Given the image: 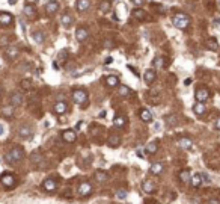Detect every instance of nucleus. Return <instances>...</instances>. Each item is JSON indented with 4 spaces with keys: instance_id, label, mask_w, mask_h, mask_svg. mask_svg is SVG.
Returning <instances> with one entry per match:
<instances>
[{
    "instance_id": "1",
    "label": "nucleus",
    "mask_w": 220,
    "mask_h": 204,
    "mask_svg": "<svg viewBox=\"0 0 220 204\" xmlns=\"http://www.w3.org/2000/svg\"><path fill=\"white\" fill-rule=\"evenodd\" d=\"M23 156H24V151L20 148V147H12V148L6 153V160H8V163L15 165V163H18L20 160L23 159Z\"/></svg>"
},
{
    "instance_id": "2",
    "label": "nucleus",
    "mask_w": 220,
    "mask_h": 204,
    "mask_svg": "<svg viewBox=\"0 0 220 204\" xmlns=\"http://www.w3.org/2000/svg\"><path fill=\"white\" fill-rule=\"evenodd\" d=\"M172 23L176 29H187L188 24H190V17L184 12H178L172 17Z\"/></svg>"
},
{
    "instance_id": "3",
    "label": "nucleus",
    "mask_w": 220,
    "mask_h": 204,
    "mask_svg": "<svg viewBox=\"0 0 220 204\" xmlns=\"http://www.w3.org/2000/svg\"><path fill=\"white\" fill-rule=\"evenodd\" d=\"M73 100L75 104H85L88 101V92L83 89H75L73 92Z\"/></svg>"
},
{
    "instance_id": "4",
    "label": "nucleus",
    "mask_w": 220,
    "mask_h": 204,
    "mask_svg": "<svg viewBox=\"0 0 220 204\" xmlns=\"http://www.w3.org/2000/svg\"><path fill=\"white\" fill-rule=\"evenodd\" d=\"M195 97H196V101L198 103H205L208 98H210V91L207 88H198L196 92H195Z\"/></svg>"
},
{
    "instance_id": "5",
    "label": "nucleus",
    "mask_w": 220,
    "mask_h": 204,
    "mask_svg": "<svg viewBox=\"0 0 220 204\" xmlns=\"http://www.w3.org/2000/svg\"><path fill=\"white\" fill-rule=\"evenodd\" d=\"M91 192H92L91 183H88V182H82V183L78 185L77 194H78L80 197H88V195H91Z\"/></svg>"
},
{
    "instance_id": "6",
    "label": "nucleus",
    "mask_w": 220,
    "mask_h": 204,
    "mask_svg": "<svg viewBox=\"0 0 220 204\" xmlns=\"http://www.w3.org/2000/svg\"><path fill=\"white\" fill-rule=\"evenodd\" d=\"M0 182H2V185L5 186V187H8V189H11V187L15 186V178H14V175H11V174H3V175L0 177Z\"/></svg>"
},
{
    "instance_id": "7",
    "label": "nucleus",
    "mask_w": 220,
    "mask_h": 204,
    "mask_svg": "<svg viewBox=\"0 0 220 204\" xmlns=\"http://www.w3.org/2000/svg\"><path fill=\"white\" fill-rule=\"evenodd\" d=\"M18 53H20L18 47L9 45V47H6V50H5V57H6L8 61H14V59L18 56Z\"/></svg>"
},
{
    "instance_id": "8",
    "label": "nucleus",
    "mask_w": 220,
    "mask_h": 204,
    "mask_svg": "<svg viewBox=\"0 0 220 204\" xmlns=\"http://www.w3.org/2000/svg\"><path fill=\"white\" fill-rule=\"evenodd\" d=\"M107 144H109L110 148H118L121 145V136L116 135V133H112L107 139Z\"/></svg>"
},
{
    "instance_id": "9",
    "label": "nucleus",
    "mask_w": 220,
    "mask_h": 204,
    "mask_svg": "<svg viewBox=\"0 0 220 204\" xmlns=\"http://www.w3.org/2000/svg\"><path fill=\"white\" fill-rule=\"evenodd\" d=\"M18 135H20V138H23V139H30L32 135H33V130L29 126H21L18 129Z\"/></svg>"
},
{
    "instance_id": "10",
    "label": "nucleus",
    "mask_w": 220,
    "mask_h": 204,
    "mask_svg": "<svg viewBox=\"0 0 220 204\" xmlns=\"http://www.w3.org/2000/svg\"><path fill=\"white\" fill-rule=\"evenodd\" d=\"M62 138H63V141H66V142H74V141L77 139V133H75V130H73V129L63 130V131H62Z\"/></svg>"
},
{
    "instance_id": "11",
    "label": "nucleus",
    "mask_w": 220,
    "mask_h": 204,
    "mask_svg": "<svg viewBox=\"0 0 220 204\" xmlns=\"http://www.w3.org/2000/svg\"><path fill=\"white\" fill-rule=\"evenodd\" d=\"M89 37V32H88V29H85V27H78L77 30H75V39L78 41V42H83V41H86Z\"/></svg>"
},
{
    "instance_id": "12",
    "label": "nucleus",
    "mask_w": 220,
    "mask_h": 204,
    "mask_svg": "<svg viewBox=\"0 0 220 204\" xmlns=\"http://www.w3.org/2000/svg\"><path fill=\"white\" fill-rule=\"evenodd\" d=\"M9 101H11V106L15 108V106H20L23 103V95L20 92H12L11 97H9Z\"/></svg>"
},
{
    "instance_id": "13",
    "label": "nucleus",
    "mask_w": 220,
    "mask_h": 204,
    "mask_svg": "<svg viewBox=\"0 0 220 204\" xmlns=\"http://www.w3.org/2000/svg\"><path fill=\"white\" fill-rule=\"evenodd\" d=\"M66 109H68V106H66L65 101H57L55 106H53V111H55V113H57V115H63V113L66 112Z\"/></svg>"
},
{
    "instance_id": "14",
    "label": "nucleus",
    "mask_w": 220,
    "mask_h": 204,
    "mask_svg": "<svg viewBox=\"0 0 220 204\" xmlns=\"http://www.w3.org/2000/svg\"><path fill=\"white\" fill-rule=\"evenodd\" d=\"M42 187H44L47 192H53V190H56V187H57V183H56L53 178H47V180H44Z\"/></svg>"
},
{
    "instance_id": "15",
    "label": "nucleus",
    "mask_w": 220,
    "mask_h": 204,
    "mask_svg": "<svg viewBox=\"0 0 220 204\" xmlns=\"http://www.w3.org/2000/svg\"><path fill=\"white\" fill-rule=\"evenodd\" d=\"M45 11L48 12V14H55L59 11V3L56 2V0H50V2H47V5H45Z\"/></svg>"
},
{
    "instance_id": "16",
    "label": "nucleus",
    "mask_w": 220,
    "mask_h": 204,
    "mask_svg": "<svg viewBox=\"0 0 220 204\" xmlns=\"http://www.w3.org/2000/svg\"><path fill=\"white\" fill-rule=\"evenodd\" d=\"M12 21H14V17L11 14H6V12L0 14V24L2 26H9V24H12Z\"/></svg>"
},
{
    "instance_id": "17",
    "label": "nucleus",
    "mask_w": 220,
    "mask_h": 204,
    "mask_svg": "<svg viewBox=\"0 0 220 204\" xmlns=\"http://www.w3.org/2000/svg\"><path fill=\"white\" fill-rule=\"evenodd\" d=\"M143 80H145L146 85H151V83L155 80V71H154V70H146V71L143 73Z\"/></svg>"
},
{
    "instance_id": "18",
    "label": "nucleus",
    "mask_w": 220,
    "mask_h": 204,
    "mask_svg": "<svg viewBox=\"0 0 220 204\" xmlns=\"http://www.w3.org/2000/svg\"><path fill=\"white\" fill-rule=\"evenodd\" d=\"M89 0H77L75 2V8H77V11L78 12H83V11H86V9H89Z\"/></svg>"
},
{
    "instance_id": "19",
    "label": "nucleus",
    "mask_w": 220,
    "mask_h": 204,
    "mask_svg": "<svg viewBox=\"0 0 220 204\" xmlns=\"http://www.w3.org/2000/svg\"><path fill=\"white\" fill-rule=\"evenodd\" d=\"M133 17L136 20H139V21H143V20H146V12L142 8H136L133 11Z\"/></svg>"
},
{
    "instance_id": "20",
    "label": "nucleus",
    "mask_w": 220,
    "mask_h": 204,
    "mask_svg": "<svg viewBox=\"0 0 220 204\" xmlns=\"http://www.w3.org/2000/svg\"><path fill=\"white\" fill-rule=\"evenodd\" d=\"M93 177H95V180H97V182H100V183H103V182H107V178H109L107 172H106V171H101V169H100V171H97Z\"/></svg>"
},
{
    "instance_id": "21",
    "label": "nucleus",
    "mask_w": 220,
    "mask_h": 204,
    "mask_svg": "<svg viewBox=\"0 0 220 204\" xmlns=\"http://www.w3.org/2000/svg\"><path fill=\"white\" fill-rule=\"evenodd\" d=\"M149 172L154 174V175L161 174V172H163V165H161V163H152V165L149 167Z\"/></svg>"
},
{
    "instance_id": "22",
    "label": "nucleus",
    "mask_w": 220,
    "mask_h": 204,
    "mask_svg": "<svg viewBox=\"0 0 220 204\" xmlns=\"http://www.w3.org/2000/svg\"><path fill=\"white\" fill-rule=\"evenodd\" d=\"M35 14H36L35 6H32V5H26V6H24V15H26V17L33 18V17H35Z\"/></svg>"
},
{
    "instance_id": "23",
    "label": "nucleus",
    "mask_w": 220,
    "mask_h": 204,
    "mask_svg": "<svg viewBox=\"0 0 220 204\" xmlns=\"http://www.w3.org/2000/svg\"><path fill=\"white\" fill-rule=\"evenodd\" d=\"M178 144H180V147H181V148H185V150H190L192 148V145H193L192 139H188V138H180Z\"/></svg>"
},
{
    "instance_id": "24",
    "label": "nucleus",
    "mask_w": 220,
    "mask_h": 204,
    "mask_svg": "<svg viewBox=\"0 0 220 204\" xmlns=\"http://www.w3.org/2000/svg\"><path fill=\"white\" fill-rule=\"evenodd\" d=\"M207 47L211 50V52H217L219 50V42L216 41V38H210L207 41Z\"/></svg>"
},
{
    "instance_id": "25",
    "label": "nucleus",
    "mask_w": 220,
    "mask_h": 204,
    "mask_svg": "<svg viewBox=\"0 0 220 204\" xmlns=\"http://www.w3.org/2000/svg\"><path fill=\"white\" fill-rule=\"evenodd\" d=\"M106 82L110 88H115V86H119V79L116 76H107L106 77Z\"/></svg>"
},
{
    "instance_id": "26",
    "label": "nucleus",
    "mask_w": 220,
    "mask_h": 204,
    "mask_svg": "<svg viewBox=\"0 0 220 204\" xmlns=\"http://www.w3.org/2000/svg\"><path fill=\"white\" fill-rule=\"evenodd\" d=\"M125 123H127V118L125 116H121V115H118L115 120H113V124H115V127H124L125 126Z\"/></svg>"
},
{
    "instance_id": "27",
    "label": "nucleus",
    "mask_w": 220,
    "mask_h": 204,
    "mask_svg": "<svg viewBox=\"0 0 220 204\" xmlns=\"http://www.w3.org/2000/svg\"><path fill=\"white\" fill-rule=\"evenodd\" d=\"M190 183H192L193 187H199V186L202 185V175L201 174H195V175L190 178Z\"/></svg>"
},
{
    "instance_id": "28",
    "label": "nucleus",
    "mask_w": 220,
    "mask_h": 204,
    "mask_svg": "<svg viewBox=\"0 0 220 204\" xmlns=\"http://www.w3.org/2000/svg\"><path fill=\"white\" fill-rule=\"evenodd\" d=\"M157 150H158V145H157V142H149L146 147H145V151H146V154H155V153H157Z\"/></svg>"
},
{
    "instance_id": "29",
    "label": "nucleus",
    "mask_w": 220,
    "mask_h": 204,
    "mask_svg": "<svg viewBox=\"0 0 220 204\" xmlns=\"http://www.w3.org/2000/svg\"><path fill=\"white\" fill-rule=\"evenodd\" d=\"M142 187H143V190H145L146 194H152V192L155 190V186H154V183H152V182H149V180L143 182Z\"/></svg>"
},
{
    "instance_id": "30",
    "label": "nucleus",
    "mask_w": 220,
    "mask_h": 204,
    "mask_svg": "<svg viewBox=\"0 0 220 204\" xmlns=\"http://www.w3.org/2000/svg\"><path fill=\"white\" fill-rule=\"evenodd\" d=\"M190 178H192V175H190V171H188V169H183V171L180 172V180H181V182L188 183Z\"/></svg>"
},
{
    "instance_id": "31",
    "label": "nucleus",
    "mask_w": 220,
    "mask_h": 204,
    "mask_svg": "<svg viewBox=\"0 0 220 204\" xmlns=\"http://www.w3.org/2000/svg\"><path fill=\"white\" fill-rule=\"evenodd\" d=\"M140 118H142V121H145V123H151V121H152V113L148 111V109H143V111L140 112Z\"/></svg>"
},
{
    "instance_id": "32",
    "label": "nucleus",
    "mask_w": 220,
    "mask_h": 204,
    "mask_svg": "<svg viewBox=\"0 0 220 204\" xmlns=\"http://www.w3.org/2000/svg\"><path fill=\"white\" fill-rule=\"evenodd\" d=\"M32 163H33L35 167L41 168L42 167V156H39L38 153H33V154H32Z\"/></svg>"
},
{
    "instance_id": "33",
    "label": "nucleus",
    "mask_w": 220,
    "mask_h": 204,
    "mask_svg": "<svg viewBox=\"0 0 220 204\" xmlns=\"http://www.w3.org/2000/svg\"><path fill=\"white\" fill-rule=\"evenodd\" d=\"M32 38H33V41H35L36 44H42V42H44V39H45V38H44V33H42V32H39V30L33 32V33H32Z\"/></svg>"
},
{
    "instance_id": "34",
    "label": "nucleus",
    "mask_w": 220,
    "mask_h": 204,
    "mask_svg": "<svg viewBox=\"0 0 220 204\" xmlns=\"http://www.w3.org/2000/svg\"><path fill=\"white\" fill-rule=\"evenodd\" d=\"M193 111H195L196 115H202V113L205 112V106H203V103H198V101H196V104L193 106Z\"/></svg>"
},
{
    "instance_id": "35",
    "label": "nucleus",
    "mask_w": 220,
    "mask_h": 204,
    "mask_svg": "<svg viewBox=\"0 0 220 204\" xmlns=\"http://www.w3.org/2000/svg\"><path fill=\"white\" fill-rule=\"evenodd\" d=\"M60 21H62V24L63 26H71V23H73V18H71V15H68V14H63L62 15V18H60Z\"/></svg>"
},
{
    "instance_id": "36",
    "label": "nucleus",
    "mask_w": 220,
    "mask_h": 204,
    "mask_svg": "<svg viewBox=\"0 0 220 204\" xmlns=\"http://www.w3.org/2000/svg\"><path fill=\"white\" fill-rule=\"evenodd\" d=\"M163 61H165L163 57H158V56H157V57L154 59V67L158 68V70H161V68L165 67V62H163Z\"/></svg>"
},
{
    "instance_id": "37",
    "label": "nucleus",
    "mask_w": 220,
    "mask_h": 204,
    "mask_svg": "<svg viewBox=\"0 0 220 204\" xmlns=\"http://www.w3.org/2000/svg\"><path fill=\"white\" fill-rule=\"evenodd\" d=\"M116 198L118 200H125L127 198V190L125 189H118L116 190Z\"/></svg>"
},
{
    "instance_id": "38",
    "label": "nucleus",
    "mask_w": 220,
    "mask_h": 204,
    "mask_svg": "<svg viewBox=\"0 0 220 204\" xmlns=\"http://www.w3.org/2000/svg\"><path fill=\"white\" fill-rule=\"evenodd\" d=\"M66 57H68V50H66V49H63V50H60V52H59L57 61H59V62H63Z\"/></svg>"
},
{
    "instance_id": "39",
    "label": "nucleus",
    "mask_w": 220,
    "mask_h": 204,
    "mask_svg": "<svg viewBox=\"0 0 220 204\" xmlns=\"http://www.w3.org/2000/svg\"><path fill=\"white\" fill-rule=\"evenodd\" d=\"M2 113H3L5 116H12V115H14V108H12V106H6V108H3Z\"/></svg>"
},
{
    "instance_id": "40",
    "label": "nucleus",
    "mask_w": 220,
    "mask_h": 204,
    "mask_svg": "<svg viewBox=\"0 0 220 204\" xmlns=\"http://www.w3.org/2000/svg\"><path fill=\"white\" fill-rule=\"evenodd\" d=\"M21 88H23V89H30V88H32V80H29V79L21 80Z\"/></svg>"
},
{
    "instance_id": "41",
    "label": "nucleus",
    "mask_w": 220,
    "mask_h": 204,
    "mask_svg": "<svg viewBox=\"0 0 220 204\" xmlns=\"http://www.w3.org/2000/svg\"><path fill=\"white\" fill-rule=\"evenodd\" d=\"M130 94V88L128 86H125V85H119V95H128Z\"/></svg>"
},
{
    "instance_id": "42",
    "label": "nucleus",
    "mask_w": 220,
    "mask_h": 204,
    "mask_svg": "<svg viewBox=\"0 0 220 204\" xmlns=\"http://www.w3.org/2000/svg\"><path fill=\"white\" fill-rule=\"evenodd\" d=\"M100 11H101L103 14H106V12L109 11V2H104V3L100 6Z\"/></svg>"
},
{
    "instance_id": "43",
    "label": "nucleus",
    "mask_w": 220,
    "mask_h": 204,
    "mask_svg": "<svg viewBox=\"0 0 220 204\" xmlns=\"http://www.w3.org/2000/svg\"><path fill=\"white\" fill-rule=\"evenodd\" d=\"M131 3L136 6V8H140V6H143V3H145V0H131Z\"/></svg>"
},
{
    "instance_id": "44",
    "label": "nucleus",
    "mask_w": 220,
    "mask_h": 204,
    "mask_svg": "<svg viewBox=\"0 0 220 204\" xmlns=\"http://www.w3.org/2000/svg\"><path fill=\"white\" fill-rule=\"evenodd\" d=\"M202 175V183H211V178L207 174H201Z\"/></svg>"
},
{
    "instance_id": "45",
    "label": "nucleus",
    "mask_w": 220,
    "mask_h": 204,
    "mask_svg": "<svg viewBox=\"0 0 220 204\" xmlns=\"http://www.w3.org/2000/svg\"><path fill=\"white\" fill-rule=\"evenodd\" d=\"M208 204H220L219 200H216V198H211L210 201H208Z\"/></svg>"
},
{
    "instance_id": "46",
    "label": "nucleus",
    "mask_w": 220,
    "mask_h": 204,
    "mask_svg": "<svg viewBox=\"0 0 220 204\" xmlns=\"http://www.w3.org/2000/svg\"><path fill=\"white\" fill-rule=\"evenodd\" d=\"M136 154H137L140 159H145V157H143V151H142V150H137V151H136Z\"/></svg>"
},
{
    "instance_id": "47",
    "label": "nucleus",
    "mask_w": 220,
    "mask_h": 204,
    "mask_svg": "<svg viewBox=\"0 0 220 204\" xmlns=\"http://www.w3.org/2000/svg\"><path fill=\"white\" fill-rule=\"evenodd\" d=\"M214 127H216V129H217V130H220V118H219V120H217V121H216V124H214Z\"/></svg>"
},
{
    "instance_id": "48",
    "label": "nucleus",
    "mask_w": 220,
    "mask_h": 204,
    "mask_svg": "<svg viewBox=\"0 0 220 204\" xmlns=\"http://www.w3.org/2000/svg\"><path fill=\"white\" fill-rule=\"evenodd\" d=\"M112 61H113V57H107V59L104 61V64H106V65H109V64L112 62Z\"/></svg>"
},
{
    "instance_id": "49",
    "label": "nucleus",
    "mask_w": 220,
    "mask_h": 204,
    "mask_svg": "<svg viewBox=\"0 0 220 204\" xmlns=\"http://www.w3.org/2000/svg\"><path fill=\"white\" fill-rule=\"evenodd\" d=\"M104 45H106V49H110V47H112V42H110V41H106Z\"/></svg>"
},
{
    "instance_id": "50",
    "label": "nucleus",
    "mask_w": 220,
    "mask_h": 204,
    "mask_svg": "<svg viewBox=\"0 0 220 204\" xmlns=\"http://www.w3.org/2000/svg\"><path fill=\"white\" fill-rule=\"evenodd\" d=\"M188 83H192V79H190V77H188L187 80H184V85H188Z\"/></svg>"
},
{
    "instance_id": "51",
    "label": "nucleus",
    "mask_w": 220,
    "mask_h": 204,
    "mask_svg": "<svg viewBox=\"0 0 220 204\" xmlns=\"http://www.w3.org/2000/svg\"><path fill=\"white\" fill-rule=\"evenodd\" d=\"M3 131H5V127H3V126L0 124V135H3Z\"/></svg>"
},
{
    "instance_id": "52",
    "label": "nucleus",
    "mask_w": 220,
    "mask_h": 204,
    "mask_svg": "<svg viewBox=\"0 0 220 204\" xmlns=\"http://www.w3.org/2000/svg\"><path fill=\"white\" fill-rule=\"evenodd\" d=\"M8 2H9V5H15L17 3V0H8Z\"/></svg>"
},
{
    "instance_id": "53",
    "label": "nucleus",
    "mask_w": 220,
    "mask_h": 204,
    "mask_svg": "<svg viewBox=\"0 0 220 204\" xmlns=\"http://www.w3.org/2000/svg\"><path fill=\"white\" fill-rule=\"evenodd\" d=\"M219 2H220V0H219Z\"/></svg>"
}]
</instances>
